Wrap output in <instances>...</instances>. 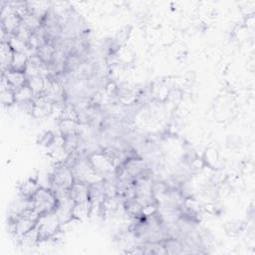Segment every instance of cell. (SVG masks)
Segmentation results:
<instances>
[{
	"label": "cell",
	"mask_w": 255,
	"mask_h": 255,
	"mask_svg": "<svg viewBox=\"0 0 255 255\" xmlns=\"http://www.w3.org/2000/svg\"><path fill=\"white\" fill-rule=\"evenodd\" d=\"M92 211H93V205L90 200L80 202V203H75L73 208V218L79 221L84 220L89 215H91Z\"/></svg>",
	"instance_id": "4"
},
{
	"label": "cell",
	"mask_w": 255,
	"mask_h": 255,
	"mask_svg": "<svg viewBox=\"0 0 255 255\" xmlns=\"http://www.w3.org/2000/svg\"><path fill=\"white\" fill-rule=\"evenodd\" d=\"M13 56H14V51L12 50L9 43L8 42H1L0 61H1L2 73L11 69Z\"/></svg>",
	"instance_id": "3"
},
{
	"label": "cell",
	"mask_w": 255,
	"mask_h": 255,
	"mask_svg": "<svg viewBox=\"0 0 255 255\" xmlns=\"http://www.w3.org/2000/svg\"><path fill=\"white\" fill-rule=\"evenodd\" d=\"M58 199L54 192L48 188L41 186L30 198L31 209L39 215L51 212L56 209Z\"/></svg>",
	"instance_id": "1"
},
{
	"label": "cell",
	"mask_w": 255,
	"mask_h": 255,
	"mask_svg": "<svg viewBox=\"0 0 255 255\" xmlns=\"http://www.w3.org/2000/svg\"><path fill=\"white\" fill-rule=\"evenodd\" d=\"M28 63H29V56L27 54L14 52L13 61H12V65H11L10 70L25 73V71L27 69V66H28Z\"/></svg>",
	"instance_id": "5"
},
{
	"label": "cell",
	"mask_w": 255,
	"mask_h": 255,
	"mask_svg": "<svg viewBox=\"0 0 255 255\" xmlns=\"http://www.w3.org/2000/svg\"><path fill=\"white\" fill-rule=\"evenodd\" d=\"M71 199L75 203H80L89 200V184L75 182L69 191Z\"/></svg>",
	"instance_id": "2"
},
{
	"label": "cell",
	"mask_w": 255,
	"mask_h": 255,
	"mask_svg": "<svg viewBox=\"0 0 255 255\" xmlns=\"http://www.w3.org/2000/svg\"><path fill=\"white\" fill-rule=\"evenodd\" d=\"M41 187V184L35 179H27L20 185V195L30 199L34 193Z\"/></svg>",
	"instance_id": "6"
}]
</instances>
